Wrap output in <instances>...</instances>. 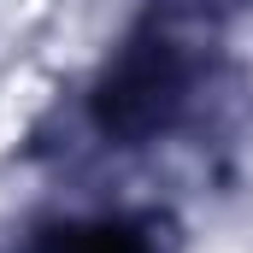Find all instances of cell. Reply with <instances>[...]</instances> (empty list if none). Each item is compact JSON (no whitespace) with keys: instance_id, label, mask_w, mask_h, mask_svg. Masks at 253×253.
<instances>
[{"instance_id":"6da1fadb","label":"cell","mask_w":253,"mask_h":253,"mask_svg":"<svg viewBox=\"0 0 253 253\" xmlns=\"http://www.w3.org/2000/svg\"><path fill=\"white\" fill-rule=\"evenodd\" d=\"M189 100V59L171 36H135L94 88V129L112 141H147L177 124Z\"/></svg>"},{"instance_id":"7a4b0ae2","label":"cell","mask_w":253,"mask_h":253,"mask_svg":"<svg viewBox=\"0 0 253 253\" xmlns=\"http://www.w3.org/2000/svg\"><path fill=\"white\" fill-rule=\"evenodd\" d=\"M47 253H147V242L124 224H71L47 236Z\"/></svg>"}]
</instances>
